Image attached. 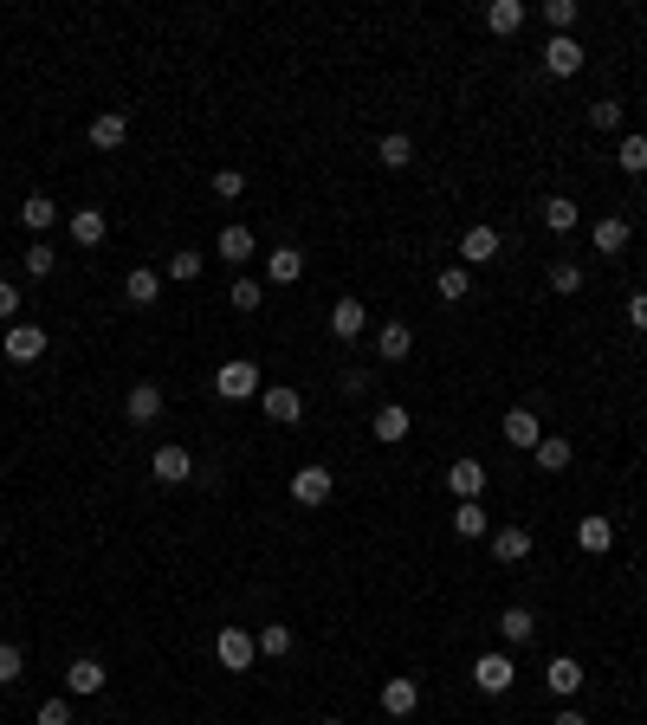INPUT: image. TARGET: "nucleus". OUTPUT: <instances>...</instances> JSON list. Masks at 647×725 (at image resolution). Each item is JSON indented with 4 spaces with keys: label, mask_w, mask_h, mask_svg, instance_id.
I'll use <instances>...</instances> for the list:
<instances>
[{
    "label": "nucleus",
    "mask_w": 647,
    "mask_h": 725,
    "mask_svg": "<svg viewBox=\"0 0 647 725\" xmlns=\"http://www.w3.org/2000/svg\"><path fill=\"white\" fill-rule=\"evenodd\" d=\"M576 544H583L589 557H602L615 544V525H609V518H583V525H576Z\"/></svg>",
    "instance_id": "obj_28"
},
{
    "label": "nucleus",
    "mask_w": 647,
    "mask_h": 725,
    "mask_svg": "<svg viewBox=\"0 0 647 725\" xmlns=\"http://www.w3.org/2000/svg\"><path fill=\"white\" fill-rule=\"evenodd\" d=\"M499 635L512 641V648H525V641L538 635V615H531L525 603H518V609H505V615H499Z\"/></svg>",
    "instance_id": "obj_24"
},
{
    "label": "nucleus",
    "mask_w": 647,
    "mask_h": 725,
    "mask_svg": "<svg viewBox=\"0 0 647 725\" xmlns=\"http://www.w3.org/2000/svg\"><path fill=\"white\" fill-rule=\"evenodd\" d=\"M20 674H26V654L13 648V641H0V687H13Z\"/></svg>",
    "instance_id": "obj_39"
},
{
    "label": "nucleus",
    "mask_w": 647,
    "mask_h": 725,
    "mask_svg": "<svg viewBox=\"0 0 647 725\" xmlns=\"http://www.w3.org/2000/svg\"><path fill=\"white\" fill-rule=\"evenodd\" d=\"M466 285H473V272H466V266H447V272L434 279V292L447 298V305H460V298H466Z\"/></svg>",
    "instance_id": "obj_34"
},
{
    "label": "nucleus",
    "mask_w": 647,
    "mask_h": 725,
    "mask_svg": "<svg viewBox=\"0 0 647 725\" xmlns=\"http://www.w3.org/2000/svg\"><path fill=\"white\" fill-rule=\"evenodd\" d=\"M330 486H337V480H330V467H298V473H292V499H298V505H324Z\"/></svg>",
    "instance_id": "obj_11"
},
{
    "label": "nucleus",
    "mask_w": 647,
    "mask_h": 725,
    "mask_svg": "<svg viewBox=\"0 0 647 725\" xmlns=\"http://www.w3.org/2000/svg\"><path fill=\"white\" fill-rule=\"evenodd\" d=\"M149 473H156L162 486H182V480H195V454H188V447H156V454H149Z\"/></svg>",
    "instance_id": "obj_5"
},
{
    "label": "nucleus",
    "mask_w": 647,
    "mask_h": 725,
    "mask_svg": "<svg viewBox=\"0 0 647 725\" xmlns=\"http://www.w3.org/2000/svg\"><path fill=\"white\" fill-rule=\"evenodd\" d=\"M123 298H130V305H156V298H162V272L136 266L130 279H123Z\"/></svg>",
    "instance_id": "obj_22"
},
{
    "label": "nucleus",
    "mask_w": 647,
    "mask_h": 725,
    "mask_svg": "<svg viewBox=\"0 0 647 725\" xmlns=\"http://www.w3.org/2000/svg\"><path fill=\"white\" fill-rule=\"evenodd\" d=\"M39 725H72V706H65V700H46V706H39Z\"/></svg>",
    "instance_id": "obj_45"
},
{
    "label": "nucleus",
    "mask_w": 647,
    "mask_h": 725,
    "mask_svg": "<svg viewBox=\"0 0 647 725\" xmlns=\"http://www.w3.org/2000/svg\"><path fill=\"white\" fill-rule=\"evenodd\" d=\"M505 441H512V447H525V454H531V447L544 441V421L531 415V408H512V415H505Z\"/></svg>",
    "instance_id": "obj_16"
},
{
    "label": "nucleus",
    "mask_w": 647,
    "mask_h": 725,
    "mask_svg": "<svg viewBox=\"0 0 647 725\" xmlns=\"http://www.w3.org/2000/svg\"><path fill=\"white\" fill-rule=\"evenodd\" d=\"M376 441H382V447L408 441V408H402V402H382V408H376Z\"/></svg>",
    "instance_id": "obj_19"
},
{
    "label": "nucleus",
    "mask_w": 647,
    "mask_h": 725,
    "mask_svg": "<svg viewBox=\"0 0 647 725\" xmlns=\"http://www.w3.org/2000/svg\"><path fill=\"white\" fill-rule=\"evenodd\" d=\"M589 123H596V130H615V123H622V104H615V98L589 104Z\"/></svg>",
    "instance_id": "obj_44"
},
{
    "label": "nucleus",
    "mask_w": 647,
    "mask_h": 725,
    "mask_svg": "<svg viewBox=\"0 0 647 725\" xmlns=\"http://www.w3.org/2000/svg\"><path fill=\"white\" fill-rule=\"evenodd\" d=\"M544 680H550L557 700H576V693H583V661H576V654H557V661L544 667Z\"/></svg>",
    "instance_id": "obj_8"
},
{
    "label": "nucleus",
    "mask_w": 647,
    "mask_h": 725,
    "mask_svg": "<svg viewBox=\"0 0 647 725\" xmlns=\"http://www.w3.org/2000/svg\"><path fill=\"white\" fill-rule=\"evenodd\" d=\"M169 279H201V253H169Z\"/></svg>",
    "instance_id": "obj_43"
},
{
    "label": "nucleus",
    "mask_w": 647,
    "mask_h": 725,
    "mask_svg": "<svg viewBox=\"0 0 647 725\" xmlns=\"http://www.w3.org/2000/svg\"><path fill=\"white\" fill-rule=\"evenodd\" d=\"M104 234H110V221H104L98 208H78V214H72V240H78V246H104Z\"/></svg>",
    "instance_id": "obj_26"
},
{
    "label": "nucleus",
    "mask_w": 647,
    "mask_h": 725,
    "mask_svg": "<svg viewBox=\"0 0 647 725\" xmlns=\"http://www.w3.org/2000/svg\"><path fill=\"white\" fill-rule=\"evenodd\" d=\"M13 311H20V292H13V285H7V279H0V318H7V324H13Z\"/></svg>",
    "instance_id": "obj_47"
},
{
    "label": "nucleus",
    "mask_w": 647,
    "mask_h": 725,
    "mask_svg": "<svg viewBox=\"0 0 647 725\" xmlns=\"http://www.w3.org/2000/svg\"><path fill=\"white\" fill-rule=\"evenodd\" d=\"M486 531V512H479V499H460L453 505V538H479Z\"/></svg>",
    "instance_id": "obj_31"
},
{
    "label": "nucleus",
    "mask_w": 647,
    "mask_h": 725,
    "mask_svg": "<svg viewBox=\"0 0 647 725\" xmlns=\"http://www.w3.org/2000/svg\"><path fill=\"white\" fill-rule=\"evenodd\" d=\"M123 136H130V117H123V111H104V117H91V149H117Z\"/></svg>",
    "instance_id": "obj_20"
},
{
    "label": "nucleus",
    "mask_w": 647,
    "mask_h": 725,
    "mask_svg": "<svg viewBox=\"0 0 647 725\" xmlns=\"http://www.w3.org/2000/svg\"><path fill=\"white\" fill-rule=\"evenodd\" d=\"M220 259H253V227H220Z\"/></svg>",
    "instance_id": "obj_32"
},
{
    "label": "nucleus",
    "mask_w": 647,
    "mask_h": 725,
    "mask_svg": "<svg viewBox=\"0 0 647 725\" xmlns=\"http://www.w3.org/2000/svg\"><path fill=\"white\" fill-rule=\"evenodd\" d=\"M615 162H622V175H647V136H622Z\"/></svg>",
    "instance_id": "obj_33"
},
{
    "label": "nucleus",
    "mask_w": 647,
    "mask_h": 725,
    "mask_svg": "<svg viewBox=\"0 0 647 725\" xmlns=\"http://www.w3.org/2000/svg\"><path fill=\"white\" fill-rule=\"evenodd\" d=\"M52 266H59V253H52L46 240H33V246H26V279H52Z\"/></svg>",
    "instance_id": "obj_36"
},
{
    "label": "nucleus",
    "mask_w": 647,
    "mask_h": 725,
    "mask_svg": "<svg viewBox=\"0 0 647 725\" xmlns=\"http://www.w3.org/2000/svg\"><path fill=\"white\" fill-rule=\"evenodd\" d=\"M363 331H369L363 298H337V305H330V337H343V344H350V337H363Z\"/></svg>",
    "instance_id": "obj_7"
},
{
    "label": "nucleus",
    "mask_w": 647,
    "mask_h": 725,
    "mask_svg": "<svg viewBox=\"0 0 647 725\" xmlns=\"http://www.w3.org/2000/svg\"><path fill=\"white\" fill-rule=\"evenodd\" d=\"M214 389H220V402H253L259 395V363H220Z\"/></svg>",
    "instance_id": "obj_2"
},
{
    "label": "nucleus",
    "mask_w": 647,
    "mask_h": 725,
    "mask_svg": "<svg viewBox=\"0 0 647 725\" xmlns=\"http://www.w3.org/2000/svg\"><path fill=\"white\" fill-rule=\"evenodd\" d=\"M266 279H272V285H298V279H305V253H298V246H272Z\"/></svg>",
    "instance_id": "obj_14"
},
{
    "label": "nucleus",
    "mask_w": 647,
    "mask_h": 725,
    "mask_svg": "<svg viewBox=\"0 0 647 725\" xmlns=\"http://www.w3.org/2000/svg\"><path fill=\"white\" fill-rule=\"evenodd\" d=\"M628 240H635V227H628L622 214H609V221H596V253H628Z\"/></svg>",
    "instance_id": "obj_25"
},
{
    "label": "nucleus",
    "mask_w": 647,
    "mask_h": 725,
    "mask_svg": "<svg viewBox=\"0 0 647 725\" xmlns=\"http://www.w3.org/2000/svg\"><path fill=\"white\" fill-rule=\"evenodd\" d=\"M156 415H162V389H156V382H136L130 402H123V421H130V428H149Z\"/></svg>",
    "instance_id": "obj_9"
},
{
    "label": "nucleus",
    "mask_w": 647,
    "mask_h": 725,
    "mask_svg": "<svg viewBox=\"0 0 647 725\" xmlns=\"http://www.w3.org/2000/svg\"><path fill=\"white\" fill-rule=\"evenodd\" d=\"M259 298H266V292H259V279H240V285L227 292V305H233V311H259Z\"/></svg>",
    "instance_id": "obj_41"
},
{
    "label": "nucleus",
    "mask_w": 647,
    "mask_h": 725,
    "mask_svg": "<svg viewBox=\"0 0 647 725\" xmlns=\"http://www.w3.org/2000/svg\"><path fill=\"white\" fill-rule=\"evenodd\" d=\"M512 680H518L512 654H479V661H473V687L479 693H512Z\"/></svg>",
    "instance_id": "obj_4"
},
{
    "label": "nucleus",
    "mask_w": 647,
    "mask_h": 725,
    "mask_svg": "<svg viewBox=\"0 0 647 725\" xmlns=\"http://www.w3.org/2000/svg\"><path fill=\"white\" fill-rule=\"evenodd\" d=\"M486 480H492V473L479 467V460H453V467H447V486L460 492V499H479V492H486Z\"/></svg>",
    "instance_id": "obj_17"
},
{
    "label": "nucleus",
    "mask_w": 647,
    "mask_h": 725,
    "mask_svg": "<svg viewBox=\"0 0 647 725\" xmlns=\"http://www.w3.org/2000/svg\"><path fill=\"white\" fill-rule=\"evenodd\" d=\"M544 72H550V78H576V72H583V39L550 33V46H544Z\"/></svg>",
    "instance_id": "obj_3"
},
{
    "label": "nucleus",
    "mask_w": 647,
    "mask_h": 725,
    "mask_svg": "<svg viewBox=\"0 0 647 725\" xmlns=\"http://www.w3.org/2000/svg\"><path fill=\"white\" fill-rule=\"evenodd\" d=\"M460 259H466V266H486V259H499V227H486V221L466 227V234H460Z\"/></svg>",
    "instance_id": "obj_10"
},
{
    "label": "nucleus",
    "mask_w": 647,
    "mask_h": 725,
    "mask_svg": "<svg viewBox=\"0 0 647 725\" xmlns=\"http://www.w3.org/2000/svg\"><path fill=\"white\" fill-rule=\"evenodd\" d=\"M318 725H343V719H318Z\"/></svg>",
    "instance_id": "obj_49"
},
{
    "label": "nucleus",
    "mask_w": 647,
    "mask_h": 725,
    "mask_svg": "<svg viewBox=\"0 0 647 725\" xmlns=\"http://www.w3.org/2000/svg\"><path fill=\"white\" fill-rule=\"evenodd\" d=\"M65 687H72V693H104V661H91V654H78V661L65 667Z\"/></svg>",
    "instance_id": "obj_18"
},
{
    "label": "nucleus",
    "mask_w": 647,
    "mask_h": 725,
    "mask_svg": "<svg viewBox=\"0 0 647 725\" xmlns=\"http://www.w3.org/2000/svg\"><path fill=\"white\" fill-rule=\"evenodd\" d=\"M544 221L557 227V234H570V227H576V201H570V195H550V201H544Z\"/></svg>",
    "instance_id": "obj_37"
},
{
    "label": "nucleus",
    "mask_w": 647,
    "mask_h": 725,
    "mask_svg": "<svg viewBox=\"0 0 647 725\" xmlns=\"http://www.w3.org/2000/svg\"><path fill=\"white\" fill-rule=\"evenodd\" d=\"M253 641H259V654H266V661H285V654H292V628H285V622H266Z\"/></svg>",
    "instance_id": "obj_30"
},
{
    "label": "nucleus",
    "mask_w": 647,
    "mask_h": 725,
    "mask_svg": "<svg viewBox=\"0 0 647 725\" xmlns=\"http://www.w3.org/2000/svg\"><path fill=\"white\" fill-rule=\"evenodd\" d=\"M415 706H421V687H415L408 674H395L389 687H382V713H389V719H408Z\"/></svg>",
    "instance_id": "obj_13"
},
{
    "label": "nucleus",
    "mask_w": 647,
    "mask_h": 725,
    "mask_svg": "<svg viewBox=\"0 0 647 725\" xmlns=\"http://www.w3.org/2000/svg\"><path fill=\"white\" fill-rule=\"evenodd\" d=\"M376 350H382V363H402L408 350H415V331H408V324H382V331H376Z\"/></svg>",
    "instance_id": "obj_23"
},
{
    "label": "nucleus",
    "mask_w": 647,
    "mask_h": 725,
    "mask_svg": "<svg viewBox=\"0 0 647 725\" xmlns=\"http://www.w3.org/2000/svg\"><path fill=\"white\" fill-rule=\"evenodd\" d=\"M214 195H220V201H240V195H246V175H240V169H214Z\"/></svg>",
    "instance_id": "obj_40"
},
{
    "label": "nucleus",
    "mask_w": 647,
    "mask_h": 725,
    "mask_svg": "<svg viewBox=\"0 0 647 725\" xmlns=\"http://www.w3.org/2000/svg\"><path fill=\"white\" fill-rule=\"evenodd\" d=\"M492 557H499V564H525V557H531V531L525 525L492 531Z\"/></svg>",
    "instance_id": "obj_15"
},
{
    "label": "nucleus",
    "mask_w": 647,
    "mask_h": 725,
    "mask_svg": "<svg viewBox=\"0 0 647 725\" xmlns=\"http://www.w3.org/2000/svg\"><path fill=\"white\" fill-rule=\"evenodd\" d=\"M531 454H538V473H563L570 467V441H538Z\"/></svg>",
    "instance_id": "obj_35"
},
{
    "label": "nucleus",
    "mask_w": 647,
    "mask_h": 725,
    "mask_svg": "<svg viewBox=\"0 0 647 725\" xmlns=\"http://www.w3.org/2000/svg\"><path fill=\"white\" fill-rule=\"evenodd\" d=\"M376 162H382V169H408V162H415V143H408L402 130H389V136L376 143Z\"/></svg>",
    "instance_id": "obj_27"
},
{
    "label": "nucleus",
    "mask_w": 647,
    "mask_h": 725,
    "mask_svg": "<svg viewBox=\"0 0 647 725\" xmlns=\"http://www.w3.org/2000/svg\"><path fill=\"white\" fill-rule=\"evenodd\" d=\"M550 725H583V713H576V706H563V713L550 719Z\"/></svg>",
    "instance_id": "obj_48"
},
{
    "label": "nucleus",
    "mask_w": 647,
    "mask_h": 725,
    "mask_svg": "<svg viewBox=\"0 0 647 725\" xmlns=\"http://www.w3.org/2000/svg\"><path fill=\"white\" fill-rule=\"evenodd\" d=\"M20 221L33 227V234H46V227H59V201H52V195H26L20 201Z\"/></svg>",
    "instance_id": "obj_21"
},
{
    "label": "nucleus",
    "mask_w": 647,
    "mask_h": 725,
    "mask_svg": "<svg viewBox=\"0 0 647 725\" xmlns=\"http://www.w3.org/2000/svg\"><path fill=\"white\" fill-rule=\"evenodd\" d=\"M46 357V331L39 324H7V363H39Z\"/></svg>",
    "instance_id": "obj_6"
},
{
    "label": "nucleus",
    "mask_w": 647,
    "mask_h": 725,
    "mask_svg": "<svg viewBox=\"0 0 647 725\" xmlns=\"http://www.w3.org/2000/svg\"><path fill=\"white\" fill-rule=\"evenodd\" d=\"M550 292H583V266H576V259H557V266H550Z\"/></svg>",
    "instance_id": "obj_38"
},
{
    "label": "nucleus",
    "mask_w": 647,
    "mask_h": 725,
    "mask_svg": "<svg viewBox=\"0 0 647 725\" xmlns=\"http://www.w3.org/2000/svg\"><path fill=\"white\" fill-rule=\"evenodd\" d=\"M544 20L557 26V33H570L576 26V0H544Z\"/></svg>",
    "instance_id": "obj_42"
},
{
    "label": "nucleus",
    "mask_w": 647,
    "mask_h": 725,
    "mask_svg": "<svg viewBox=\"0 0 647 725\" xmlns=\"http://www.w3.org/2000/svg\"><path fill=\"white\" fill-rule=\"evenodd\" d=\"M214 654H220V667H227V674H246V667L259 661V641L246 635V628H220V635H214Z\"/></svg>",
    "instance_id": "obj_1"
},
{
    "label": "nucleus",
    "mask_w": 647,
    "mask_h": 725,
    "mask_svg": "<svg viewBox=\"0 0 647 725\" xmlns=\"http://www.w3.org/2000/svg\"><path fill=\"white\" fill-rule=\"evenodd\" d=\"M628 324H635V331H647V292L628 298Z\"/></svg>",
    "instance_id": "obj_46"
},
{
    "label": "nucleus",
    "mask_w": 647,
    "mask_h": 725,
    "mask_svg": "<svg viewBox=\"0 0 647 725\" xmlns=\"http://www.w3.org/2000/svg\"><path fill=\"white\" fill-rule=\"evenodd\" d=\"M486 26H492V33H518V26H525V0H492Z\"/></svg>",
    "instance_id": "obj_29"
},
{
    "label": "nucleus",
    "mask_w": 647,
    "mask_h": 725,
    "mask_svg": "<svg viewBox=\"0 0 647 725\" xmlns=\"http://www.w3.org/2000/svg\"><path fill=\"white\" fill-rule=\"evenodd\" d=\"M259 408H266L272 421H298V415H305V395L285 389V382H272V389H259Z\"/></svg>",
    "instance_id": "obj_12"
}]
</instances>
